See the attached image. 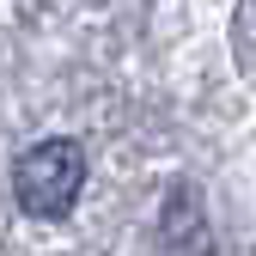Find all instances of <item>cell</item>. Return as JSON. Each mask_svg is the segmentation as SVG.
<instances>
[{"label": "cell", "instance_id": "1", "mask_svg": "<svg viewBox=\"0 0 256 256\" xmlns=\"http://www.w3.org/2000/svg\"><path fill=\"white\" fill-rule=\"evenodd\" d=\"M86 189V152L80 140L55 134V140H37L30 152H18L12 165V196L30 220H61Z\"/></svg>", "mask_w": 256, "mask_h": 256}, {"label": "cell", "instance_id": "2", "mask_svg": "<svg viewBox=\"0 0 256 256\" xmlns=\"http://www.w3.org/2000/svg\"><path fill=\"white\" fill-rule=\"evenodd\" d=\"M165 244L177 256H208V226H202V208H196V189H177L165 202Z\"/></svg>", "mask_w": 256, "mask_h": 256}]
</instances>
